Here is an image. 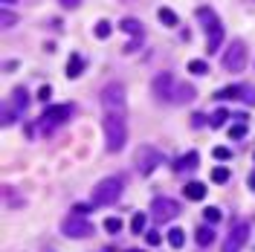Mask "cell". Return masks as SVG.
Instances as JSON below:
<instances>
[{
    "mask_svg": "<svg viewBox=\"0 0 255 252\" xmlns=\"http://www.w3.org/2000/svg\"><path fill=\"white\" fill-rule=\"evenodd\" d=\"M104 142L107 151H122L128 142V125H125V113H107L104 116Z\"/></svg>",
    "mask_w": 255,
    "mask_h": 252,
    "instance_id": "6da1fadb",
    "label": "cell"
},
{
    "mask_svg": "<svg viewBox=\"0 0 255 252\" xmlns=\"http://www.w3.org/2000/svg\"><path fill=\"white\" fill-rule=\"evenodd\" d=\"M197 18L206 26V35H209V52H218L223 44V26H221V21H218V15L209 6H200L197 9Z\"/></svg>",
    "mask_w": 255,
    "mask_h": 252,
    "instance_id": "7a4b0ae2",
    "label": "cell"
},
{
    "mask_svg": "<svg viewBox=\"0 0 255 252\" xmlns=\"http://www.w3.org/2000/svg\"><path fill=\"white\" fill-rule=\"evenodd\" d=\"M119 194H122V180H119V177H107V180L96 183L93 203L96 206H110V203L119 200Z\"/></svg>",
    "mask_w": 255,
    "mask_h": 252,
    "instance_id": "3957f363",
    "label": "cell"
},
{
    "mask_svg": "<svg viewBox=\"0 0 255 252\" xmlns=\"http://www.w3.org/2000/svg\"><path fill=\"white\" fill-rule=\"evenodd\" d=\"M223 67L232 70V73H241L247 67V44L244 41H232L223 52Z\"/></svg>",
    "mask_w": 255,
    "mask_h": 252,
    "instance_id": "277c9868",
    "label": "cell"
},
{
    "mask_svg": "<svg viewBox=\"0 0 255 252\" xmlns=\"http://www.w3.org/2000/svg\"><path fill=\"white\" fill-rule=\"evenodd\" d=\"M102 104L107 113H125V87L122 84H107L102 90Z\"/></svg>",
    "mask_w": 255,
    "mask_h": 252,
    "instance_id": "5b68a950",
    "label": "cell"
},
{
    "mask_svg": "<svg viewBox=\"0 0 255 252\" xmlns=\"http://www.w3.org/2000/svg\"><path fill=\"white\" fill-rule=\"evenodd\" d=\"M247 238H250V223H247V221L235 223V229H232V232H229V238H226L223 252H238L244 244H247Z\"/></svg>",
    "mask_w": 255,
    "mask_h": 252,
    "instance_id": "8992f818",
    "label": "cell"
},
{
    "mask_svg": "<svg viewBox=\"0 0 255 252\" xmlns=\"http://www.w3.org/2000/svg\"><path fill=\"white\" fill-rule=\"evenodd\" d=\"M159 162H162V157H159L157 148H148V145H145V148L136 151V168H139L142 174H151Z\"/></svg>",
    "mask_w": 255,
    "mask_h": 252,
    "instance_id": "52a82bcc",
    "label": "cell"
},
{
    "mask_svg": "<svg viewBox=\"0 0 255 252\" xmlns=\"http://www.w3.org/2000/svg\"><path fill=\"white\" fill-rule=\"evenodd\" d=\"M24 110H26V93L18 87V90L12 93V101H6V107H3V125H9V122L15 119V113L21 116Z\"/></svg>",
    "mask_w": 255,
    "mask_h": 252,
    "instance_id": "ba28073f",
    "label": "cell"
},
{
    "mask_svg": "<svg viewBox=\"0 0 255 252\" xmlns=\"http://www.w3.org/2000/svg\"><path fill=\"white\" fill-rule=\"evenodd\" d=\"M73 113V104H50L44 119H41V127H50V125H58V122H67Z\"/></svg>",
    "mask_w": 255,
    "mask_h": 252,
    "instance_id": "9c48e42d",
    "label": "cell"
},
{
    "mask_svg": "<svg viewBox=\"0 0 255 252\" xmlns=\"http://www.w3.org/2000/svg\"><path fill=\"white\" fill-rule=\"evenodd\" d=\"M177 212H180V206H177L174 200H168V197H157V200H154V209H151V215H154V221L157 223L171 221Z\"/></svg>",
    "mask_w": 255,
    "mask_h": 252,
    "instance_id": "30bf717a",
    "label": "cell"
},
{
    "mask_svg": "<svg viewBox=\"0 0 255 252\" xmlns=\"http://www.w3.org/2000/svg\"><path fill=\"white\" fill-rule=\"evenodd\" d=\"M64 235H70V238H90L93 235V226H90V221L70 218V221H64Z\"/></svg>",
    "mask_w": 255,
    "mask_h": 252,
    "instance_id": "8fae6325",
    "label": "cell"
},
{
    "mask_svg": "<svg viewBox=\"0 0 255 252\" xmlns=\"http://www.w3.org/2000/svg\"><path fill=\"white\" fill-rule=\"evenodd\" d=\"M171 90H174V78L168 76V73H159L157 78H154V93L159 96V99H171Z\"/></svg>",
    "mask_w": 255,
    "mask_h": 252,
    "instance_id": "7c38bea8",
    "label": "cell"
},
{
    "mask_svg": "<svg viewBox=\"0 0 255 252\" xmlns=\"http://www.w3.org/2000/svg\"><path fill=\"white\" fill-rule=\"evenodd\" d=\"M244 93V84H229V87H223V90H215V99L223 101V99H241Z\"/></svg>",
    "mask_w": 255,
    "mask_h": 252,
    "instance_id": "4fadbf2b",
    "label": "cell"
},
{
    "mask_svg": "<svg viewBox=\"0 0 255 252\" xmlns=\"http://www.w3.org/2000/svg\"><path fill=\"white\" fill-rule=\"evenodd\" d=\"M194 87H191V84H174V96H171V99H174V101H191V99H194Z\"/></svg>",
    "mask_w": 255,
    "mask_h": 252,
    "instance_id": "5bb4252c",
    "label": "cell"
},
{
    "mask_svg": "<svg viewBox=\"0 0 255 252\" xmlns=\"http://www.w3.org/2000/svg\"><path fill=\"white\" fill-rule=\"evenodd\" d=\"M81 70H84V61H81V55H70V61H67V76L70 78H78L81 76Z\"/></svg>",
    "mask_w": 255,
    "mask_h": 252,
    "instance_id": "9a60e30c",
    "label": "cell"
},
{
    "mask_svg": "<svg viewBox=\"0 0 255 252\" xmlns=\"http://www.w3.org/2000/svg\"><path fill=\"white\" fill-rule=\"evenodd\" d=\"M183 194H186L189 200H203V197H206V186H203V183H186Z\"/></svg>",
    "mask_w": 255,
    "mask_h": 252,
    "instance_id": "2e32d148",
    "label": "cell"
},
{
    "mask_svg": "<svg viewBox=\"0 0 255 252\" xmlns=\"http://www.w3.org/2000/svg\"><path fill=\"white\" fill-rule=\"evenodd\" d=\"M197 151H189V154H186V157H183V162H177V165H174V168H177V171H191V168H197Z\"/></svg>",
    "mask_w": 255,
    "mask_h": 252,
    "instance_id": "e0dca14e",
    "label": "cell"
},
{
    "mask_svg": "<svg viewBox=\"0 0 255 252\" xmlns=\"http://www.w3.org/2000/svg\"><path fill=\"white\" fill-rule=\"evenodd\" d=\"M168 244H171L174 250H180V247L186 244V232H183V229H171V232H168Z\"/></svg>",
    "mask_w": 255,
    "mask_h": 252,
    "instance_id": "ac0fdd59",
    "label": "cell"
},
{
    "mask_svg": "<svg viewBox=\"0 0 255 252\" xmlns=\"http://www.w3.org/2000/svg\"><path fill=\"white\" fill-rule=\"evenodd\" d=\"M194 238H197V244H200V247H206V244H212V238H215V232H212L209 226H200Z\"/></svg>",
    "mask_w": 255,
    "mask_h": 252,
    "instance_id": "d6986e66",
    "label": "cell"
},
{
    "mask_svg": "<svg viewBox=\"0 0 255 252\" xmlns=\"http://www.w3.org/2000/svg\"><path fill=\"white\" fill-rule=\"evenodd\" d=\"M189 73L191 76H206V73H209V64L200 61V58H194V61H189Z\"/></svg>",
    "mask_w": 255,
    "mask_h": 252,
    "instance_id": "ffe728a7",
    "label": "cell"
},
{
    "mask_svg": "<svg viewBox=\"0 0 255 252\" xmlns=\"http://www.w3.org/2000/svg\"><path fill=\"white\" fill-rule=\"evenodd\" d=\"M119 26H122L128 35H139V32H142V24H139V21H133V18H125Z\"/></svg>",
    "mask_w": 255,
    "mask_h": 252,
    "instance_id": "44dd1931",
    "label": "cell"
},
{
    "mask_svg": "<svg viewBox=\"0 0 255 252\" xmlns=\"http://www.w3.org/2000/svg\"><path fill=\"white\" fill-rule=\"evenodd\" d=\"M159 21H162L165 26H177V15H174L171 9H165V6L159 9Z\"/></svg>",
    "mask_w": 255,
    "mask_h": 252,
    "instance_id": "7402d4cb",
    "label": "cell"
},
{
    "mask_svg": "<svg viewBox=\"0 0 255 252\" xmlns=\"http://www.w3.org/2000/svg\"><path fill=\"white\" fill-rule=\"evenodd\" d=\"M226 116H229V110H215V113L209 116V125H212V127H221L223 122H226Z\"/></svg>",
    "mask_w": 255,
    "mask_h": 252,
    "instance_id": "603a6c76",
    "label": "cell"
},
{
    "mask_svg": "<svg viewBox=\"0 0 255 252\" xmlns=\"http://www.w3.org/2000/svg\"><path fill=\"white\" fill-rule=\"evenodd\" d=\"M203 218H206L209 223H218L223 215H221V209H215V206H206V209H203Z\"/></svg>",
    "mask_w": 255,
    "mask_h": 252,
    "instance_id": "cb8c5ba5",
    "label": "cell"
},
{
    "mask_svg": "<svg viewBox=\"0 0 255 252\" xmlns=\"http://www.w3.org/2000/svg\"><path fill=\"white\" fill-rule=\"evenodd\" d=\"M142 229H145V215L136 212V215L130 218V232H142Z\"/></svg>",
    "mask_w": 255,
    "mask_h": 252,
    "instance_id": "d4e9b609",
    "label": "cell"
},
{
    "mask_svg": "<svg viewBox=\"0 0 255 252\" xmlns=\"http://www.w3.org/2000/svg\"><path fill=\"white\" fill-rule=\"evenodd\" d=\"M226 180H229V168L218 165V168L212 171V183H226Z\"/></svg>",
    "mask_w": 255,
    "mask_h": 252,
    "instance_id": "484cf974",
    "label": "cell"
},
{
    "mask_svg": "<svg viewBox=\"0 0 255 252\" xmlns=\"http://www.w3.org/2000/svg\"><path fill=\"white\" fill-rule=\"evenodd\" d=\"M110 24H107V21H99V24H96V29H93V35L96 38H107V35H110Z\"/></svg>",
    "mask_w": 255,
    "mask_h": 252,
    "instance_id": "4316f807",
    "label": "cell"
},
{
    "mask_svg": "<svg viewBox=\"0 0 255 252\" xmlns=\"http://www.w3.org/2000/svg\"><path fill=\"white\" fill-rule=\"evenodd\" d=\"M104 229H107L110 235H116V232H122V221H119V218H107V221H104Z\"/></svg>",
    "mask_w": 255,
    "mask_h": 252,
    "instance_id": "83f0119b",
    "label": "cell"
},
{
    "mask_svg": "<svg viewBox=\"0 0 255 252\" xmlns=\"http://www.w3.org/2000/svg\"><path fill=\"white\" fill-rule=\"evenodd\" d=\"M229 136H232V139H244V136H247V127L244 125H232L229 127Z\"/></svg>",
    "mask_w": 255,
    "mask_h": 252,
    "instance_id": "f1b7e54d",
    "label": "cell"
},
{
    "mask_svg": "<svg viewBox=\"0 0 255 252\" xmlns=\"http://www.w3.org/2000/svg\"><path fill=\"white\" fill-rule=\"evenodd\" d=\"M212 154H215V159H223V162H226V159H232V151H229V148H223V145H218Z\"/></svg>",
    "mask_w": 255,
    "mask_h": 252,
    "instance_id": "f546056e",
    "label": "cell"
},
{
    "mask_svg": "<svg viewBox=\"0 0 255 252\" xmlns=\"http://www.w3.org/2000/svg\"><path fill=\"white\" fill-rule=\"evenodd\" d=\"M96 209V203H76V215H90Z\"/></svg>",
    "mask_w": 255,
    "mask_h": 252,
    "instance_id": "4dcf8cb0",
    "label": "cell"
},
{
    "mask_svg": "<svg viewBox=\"0 0 255 252\" xmlns=\"http://www.w3.org/2000/svg\"><path fill=\"white\" fill-rule=\"evenodd\" d=\"M159 241H162L159 232H148V235H145V244H148V247H159Z\"/></svg>",
    "mask_w": 255,
    "mask_h": 252,
    "instance_id": "1f68e13d",
    "label": "cell"
},
{
    "mask_svg": "<svg viewBox=\"0 0 255 252\" xmlns=\"http://www.w3.org/2000/svg\"><path fill=\"white\" fill-rule=\"evenodd\" d=\"M50 96H52L50 87H41V90H38V99H41V101H50Z\"/></svg>",
    "mask_w": 255,
    "mask_h": 252,
    "instance_id": "d6a6232c",
    "label": "cell"
},
{
    "mask_svg": "<svg viewBox=\"0 0 255 252\" xmlns=\"http://www.w3.org/2000/svg\"><path fill=\"white\" fill-rule=\"evenodd\" d=\"M61 6H64V9H78L81 0H61Z\"/></svg>",
    "mask_w": 255,
    "mask_h": 252,
    "instance_id": "836d02e7",
    "label": "cell"
},
{
    "mask_svg": "<svg viewBox=\"0 0 255 252\" xmlns=\"http://www.w3.org/2000/svg\"><path fill=\"white\" fill-rule=\"evenodd\" d=\"M15 24V15L12 12H3V26H12Z\"/></svg>",
    "mask_w": 255,
    "mask_h": 252,
    "instance_id": "e575fe53",
    "label": "cell"
},
{
    "mask_svg": "<svg viewBox=\"0 0 255 252\" xmlns=\"http://www.w3.org/2000/svg\"><path fill=\"white\" fill-rule=\"evenodd\" d=\"M18 67H21L18 61H6V67H3V70H6V73H12V70H18Z\"/></svg>",
    "mask_w": 255,
    "mask_h": 252,
    "instance_id": "d590c367",
    "label": "cell"
},
{
    "mask_svg": "<svg viewBox=\"0 0 255 252\" xmlns=\"http://www.w3.org/2000/svg\"><path fill=\"white\" fill-rule=\"evenodd\" d=\"M247 183H250V189L255 191V174H253V177H250V180H247Z\"/></svg>",
    "mask_w": 255,
    "mask_h": 252,
    "instance_id": "8d00e7d4",
    "label": "cell"
},
{
    "mask_svg": "<svg viewBox=\"0 0 255 252\" xmlns=\"http://www.w3.org/2000/svg\"><path fill=\"white\" fill-rule=\"evenodd\" d=\"M3 3H6V6H9V3H15V0H3Z\"/></svg>",
    "mask_w": 255,
    "mask_h": 252,
    "instance_id": "74e56055",
    "label": "cell"
},
{
    "mask_svg": "<svg viewBox=\"0 0 255 252\" xmlns=\"http://www.w3.org/2000/svg\"><path fill=\"white\" fill-rule=\"evenodd\" d=\"M133 252H139V250H133Z\"/></svg>",
    "mask_w": 255,
    "mask_h": 252,
    "instance_id": "f35d334b",
    "label": "cell"
}]
</instances>
